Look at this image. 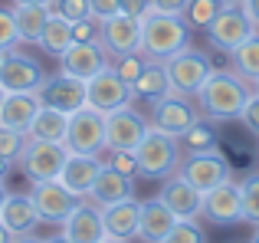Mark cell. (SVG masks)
Wrapping results in <instances>:
<instances>
[{"label":"cell","instance_id":"6da1fadb","mask_svg":"<svg viewBox=\"0 0 259 243\" xmlns=\"http://www.w3.org/2000/svg\"><path fill=\"white\" fill-rule=\"evenodd\" d=\"M249 96H253L249 79H243L236 69H213L203 89L197 92V105H200V115L213 122H233L243 115Z\"/></svg>","mask_w":259,"mask_h":243},{"label":"cell","instance_id":"7a4b0ae2","mask_svg":"<svg viewBox=\"0 0 259 243\" xmlns=\"http://www.w3.org/2000/svg\"><path fill=\"white\" fill-rule=\"evenodd\" d=\"M190 46V23L181 13L151 10L141 20V53L148 59H167Z\"/></svg>","mask_w":259,"mask_h":243},{"label":"cell","instance_id":"3957f363","mask_svg":"<svg viewBox=\"0 0 259 243\" xmlns=\"http://www.w3.org/2000/svg\"><path fill=\"white\" fill-rule=\"evenodd\" d=\"M135 158H138V178L167 181L171 174H177L184 151H181L174 135H167V132H161V128L151 125V132L145 135V141L135 148Z\"/></svg>","mask_w":259,"mask_h":243},{"label":"cell","instance_id":"277c9868","mask_svg":"<svg viewBox=\"0 0 259 243\" xmlns=\"http://www.w3.org/2000/svg\"><path fill=\"white\" fill-rule=\"evenodd\" d=\"M69 158V148L63 141H43V138H30L20 154V168H23L26 181H56L63 174V165Z\"/></svg>","mask_w":259,"mask_h":243},{"label":"cell","instance_id":"5b68a950","mask_svg":"<svg viewBox=\"0 0 259 243\" xmlns=\"http://www.w3.org/2000/svg\"><path fill=\"white\" fill-rule=\"evenodd\" d=\"M63 145L69 148V154H102L105 151V115L92 105L76 109L69 115Z\"/></svg>","mask_w":259,"mask_h":243},{"label":"cell","instance_id":"8992f818","mask_svg":"<svg viewBox=\"0 0 259 243\" xmlns=\"http://www.w3.org/2000/svg\"><path fill=\"white\" fill-rule=\"evenodd\" d=\"M164 66H167V76H171V89L181 92V96H190V99H197V92L203 89V83H207L210 72H213L210 59L203 56L200 50H194V46L167 56Z\"/></svg>","mask_w":259,"mask_h":243},{"label":"cell","instance_id":"52a82bcc","mask_svg":"<svg viewBox=\"0 0 259 243\" xmlns=\"http://www.w3.org/2000/svg\"><path fill=\"white\" fill-rule=\"evenodd\" d=\"M253 33H256V23L249 20V13L243 10V4H227L217 13L213 23L207 26V43L230 56V53H233L243 39H249Z\"/></svg>","mask_w":259,"mask_h":243},{"label":"cell","instance_id":"ba28073f","mask_svg":"<svg viewBox=\"0 0 259 243\" xmlns=\"http://www.w3.org/2000/svg\"><path fill=\"white\" fill-rule=\"evenodd\" d=\"M151 132V122L132 105L108 112L105 115V151H135Z\"/></svg>","mask_w":259,"mask_h":243},{"label":"cell","instance_id":"9c48e42d","mask_svg":"<svg viewBox=\"0 0 259 243\" xmlns=\"http://www.w3.org/2000/svg\"><path fill=\"white\" fill-rule=\"evenodd\" d=\"M30 197H33V204H36L39 220H43V224H53V227H63L66 217H69V214L79 207V200H82V197H76L59 178L56 181H36L33 191H30Z\"/></svg>","mask_w":259,"mask_h":243},{"label":"cell","instance_id":"30bf717a","mask_svg":"<svg viewBox=\"0 0 259 243\" xmlns=\"http://www.w3.org/2000/svg\"><path fill=\"white\" fill-rule=\"evenodd\" d=\"M132 99H135L132 86L115 72V66H105L99 76H92L85 83V105L99 109L102 115L121 109V105H132Z\"/></svg>","mask_w":259,"mask_h":243},{"label":"cell","instance_id":"8fae6325","mask_svg":"<svg viewBox=\"0 0 259 243\" xmlns=\"http://www.w3.org/2000/svg\"><path fill=\"white\" fill-rule=\"evenodd\" d=\"M177 174H181L184 181H190V184H194L197 191H203V194H207L210 187H217L220 181L233 178V171H230V161L220 154V148H217V151L184 154V158H181V168H177Z\"/></svg>","mask_w":259,"mask_h":243},{"label":"cell","instance_id":"7c38bea8","mask_svg":"<svg viewBox=\"0 0 259 243\" xmlns=\"http://www.w3.org/2000/svg\"><path fill=\"white\" fill-rule=\"evenodd\" d=\"M197 118H200V105L190 96H181V92H167L164 99L151 102V125L174 135V138L187 132Z\"/></svg>","mask_w":259,"mask_h":243},{"label":"cell","instance_id":"4fadbf2b","mask_svg":"<svg viewBox=\"0 0 259 243\" xmlns=\"http://www.w3.org/2000/svg\"><path fill=\"white\" fill-rule=\"evenodd\" d=\"M43 79L46 72L33 56H23L17 50H7L0 56V86L7 92H36Z\"/></svg>","mask_w":259,"mask_h":243},{"label":"cell","instance_id":"5bb4252c","mask_svg":"<svg viewBox=\"0 0 259 243\" xmlns=\"http://www.w3.org/2000/svg\"><path fill=\"white\" fill-rule=\"evenodd\" d=\"M203 217L217 227H233L243 220V200H240V184L233 178L220 181L203 194Z\"/></svg>","mask_w":259,"mask_h":243},{"label":"cell","instance_id":"9a60e30c","mask_svg":"<svg viewBox=\"0 0 259 243\" xmlns=\"http://www.w3.org/2000/svg\"><path fill=\"white\" fill-rule=\"evenodd\" d=\"M102 46L108 56H128V53H141V20L128 17V13H115V17L102 20Z\"/></svg>","mask_w":259,"mask_h":243},{"label":"cell","instance_id":"2e32d148","mask_svg":"<svg viewBox=\"0 0 259 243\" xmlns=\"http://www.w3.org/2000/svg\"><path fill=\"white\" fill-rule=\"evenodd\" d=\"M105 66H112V63H108V53L102 43H72L59 56V72H66L72 79H82V83L99 76Z\"/></svg>","mask_w":259,"mask_h":243},{"label":"cell","instance_id":"e0dca14e","mask_svg":"<svg viewBox=\"0 0 259 243\" xmlns=\"http://www.w3.org/2000/svg\"><path fill=\"white\" fill-rule=\"evenodd\" d=\"M36 96H39V102H43V105L72 115L76 109H82V105H85V83H82V79L66 76V72H59V76L43 79V86L36 89Z\"/></svg>","mask_w":259,"mask_h":243},{"label":"cell","instance_id":"ac0fdd59","mask_svg":"<svg viewBox=\"0 0 259 243\" xmlns=\"http://www.w3.org/2000/svg\"><path fill=\"white\" fill-rule=\"evenodd\" d=\"M161 200L177 214V220H194V217L203 214V191H197L181 174H171V178H167V184L161 187Z\"/></svg>","mask_w":259,"mask_h":243},{"label":"cell","instance_id":"d6986e66","mask_svg":"<svg viewBox=\"0 0 259 243\" xmlns=\"http://www.w3.org/2000/svg\"><path fill=\"white\" fill-rule=\"evenodd\" d=\"M102 224H105V237L112 240H135L141 224V200L125 197L118 204L102 207Z\"/></svg>","mask_w":259,"mask_h":243},{"label":"cell","instance_id":"ffe728a7","mask_svg":"<svg viewBox=\"0 0 259 243\" xmlns=\"http://www.w3.org/2000/svg\"><path fill=\"white\" fill-rule=\"evenodd\" d=\"M63 233L72 243H102L105 240V224H102V207L85 204V197L79 200V207L66 217Z\"/></svg>","mask_w":259,"mask_h":243},{"label":"cell","instance_id":"44dd1931","mask_svg":"<svg viewBox=\"0 0 259 243\" xmlns=\"http://www.w3.org/2000/svg\"><path fill=\"white\" fill-rule=\"evenodd\" d=\"M132 191H135V178L115 171L112 165L102 161V171L95 174L92 187H89V200L99 204V207H108V204H118V200L132 197Z\"/></svg>","mask_w":259,"mask_h":243},{"label":"cell","instance_id":"7402d4cb","mask_svg":"<svg viewBox=\"0 0 259 243\" xmlns=\"http://www.w3.org/2000/svg\"><path fill=\"white\" fill-rule=\"evenodd\" d=\"M0 224H4L13 237H23V233H33L43 220H39L36 204H33L30 194H7L4 207H0Z\"/></svg>","mask_w":259,"mask_h":243},{"label":"cell","instance_id":"603a6c76","mask_svg":"<svg viewBox=\"0 0 259 243\" xmlns=\"http://www.w3.org/2000/svg\"><path fill=\"white\" fill-rule=\"evenodd\" d=\"M177 214L164 204L161 197L154 200H141V224H138V237L145 243H161L167 233L174 230Z\"/></svg>","mask_w":259,"mask_h":243},{"label":"cell","instance_id":"cb8c5ba5","mask_svg":"<svg viewBox=\"0 0 259 243\" xmlns=\"http://www.w3.org/2000/svg\"><path fill=\"white\" fill-rule=\"evenodd\" d=\"M99 171H102V154H69L66 165H63L59 181H63L76 197H89V187H92V181H95Z\"/></svg>","mask_w":259,"mask_h":243},{"label":"cell","instance_id":"d4e9b609","mask_svg":"<svg viewBox=\"0 0 259 243\" xmlns=\"http://www.w3.org/2000/svg\"><path fill=\"white\" fill-rule=\"evenodd\" d=\"M39 105L43 102H39L36 92H7L4 105H0V125L17 128V132H30Z\"/></svg>","mask_w":259,"mask_h":243},{"label":"cell","instance_id":"484cf974","mask_svg":"<svg viewBox=\"0 0 259 243\" xmlns=\"http://www.w3.org/2000/svg\"><path fill=\"white\" fill-rule=\"evenodd\" d=\"M132 92H135V99H141V102H148V105L158 102V99H164L167 92H174L164 59H148L145 69H141V76L132 83Z\"/></svg>","mask_w":259,"mask_h":243},{"label":"cell","instance_id":"4316f807","mask_svg":"<svg viewBox=\"0 0 259 243\" xmlns=\"http://www.w3.org/2000/svg\"><path fill=\"white\" fill-rule=\"evenodd\" d=\"M13 20L20 30V43H39L43 26L50 20V7L46 4H13Z\"/></svg>","mask_w":259,"mask_h":243},{"label":"cell","instance_id":"83f0119b","mask_svg":"<svg viewBox=\"0 0 259 243\" xmlns=\"http://www.w3.org/2000/svg\"><path fill=\"white\" fill-rule=\"evenodd\" d=\"M66 128H69V115L50 105H39L36 118L30 125V138H43V141H66Z\"/></svg>","mask_w":259,"mask_h":243},{"label":"cell","instance_id":"f1b7e54d","mask_svg":"<svg viewBox=\"0 0 259 243\" xmlns=\"http://www.w3.org/2000/svg\"><path fill=\"white\" fill-rule=\"evenodd\" d=\"M36 46L59 59L72 46V23L66 17H59V13H50V20H46V26H43V36H39Z\"/></svg>","mask_w":259,"mask_h":243},{"label":"cell","instance_id":"f546056e","mask_svg":"<svg viewBox=\"0 0 259 243\" xmlns=\"http://www.w3.org/2000/svg\"><path fill=\"white\" fill-rule=\"evenodd\" d=\"M177 145H181V151H184V154L217 151V148H220V135H217V128L210 125V122L197 118V122H194V125H190L184 135H177Z\"/></svg>","mask_w":259,"mask_h":243},{"label":"cell","instance_id":"4dcf8cb0","mask_svg":"<svg viewBox=\"0 0 259 243\" xmlns=\"http://www.w3.org/2000/svg\"><path fill=\"white\" fill-rule=\"evenodd\" d=\"M230 63H233V69L240 72L243 79L256 83L259 79V33H253L249 39H243V43L230 53Z\"/></svg>","mask_w":259,"mask_h":243},{"label":"cell","instance_id":"1f68e13d","mask_svg":"<svg viewBox=\"0 0 259 243\" xmlns=\"http://www.w3.org/2000/svg\"><path fill=\"white\" fill-rule=\"evenodd\" d=\"M223 7H227V0H187V7H184V20L190 23V30H207Z\"/></svg>","mask_w":259,"mask_h":243},{"label":"cell","instance_id":"d6a6232c","mask_svg":"<svg viewBox=\"0 0 259 243\" xmlns=\"http://www.w3.org/2000/svg\"><path fill=\"white\" fill-rule=\"evenodd\" d=\"M240 200H243V220L259 227V171L246 174L240 184Z\"/></svg>","mask_w":259,"mask_h":243},{"label":"cell","instance_id":"836d02e7","mask_svg":"<svg viewBox=\"0 0 259 243\" xmlns=\"http://www.w3.org/2000/svg\"><path fill=\"white\" fill-rule=\"evenodd\" d=\"M26 141H30V135H26V132H17V128L0 125V158L10 161V165H13V161H20Z\"/></svg>","mask_w":259,"mask_h":243},{"label":"cell","instance_id":"e575fe53","mask_svg":"<svg viewBox=\"0 0 259 243\" xmlns=\"http://www.w3.org/2000/svg\"><path fill=\"white\" fill-rule=\"evenodd\" d=\"M46 7H50V13H59V17H66L69 23L92 17V4H89V0H50Z\"/></svg>","mask_w":259,"mask_h":243},{"label":"cell","instance_id":"d590c367","mask_svg":"<svg viewBox=\"0 0 259 243\" xmlns=\"http://www.w3.org/2000/svg\"><path fill=\"white\" fill-rule=\"evenodd\" d=\"M161 243H207V233H203L200 224H194V220H177L174 230Z\"/></svg>","mask_w":259,"mask_h":243},{"label":"cell","instance_id":"8d00e7d4","mask_svg":"<svg viewBox=\"0 0 259 243\" xmlns=\"http://www.w3.org/2000/svg\"><path fill=\"white\" fill-rule=\"evenodd\" d=\"M20 43V30H17V20H13V7H0V53L7 50H17Z\"/></svg>","mask_w":259,"mask_h":243},{"label":"cell","instance_id":"74e56055","mask_svg":"<svg viewBox=\"0 0 259 243\" xmlns=\"http://www.w3.org/2000/svg\"><path fill=\"white\" fill-rule=\"evenodd\" d=\"M145 63H148V56H145V53H128V56H118V59H115V72H118V76L125 79L128 86H132L135 79L141 76Z\"/></svg>","mask_w":259,"mask_h":243},{"label":"cell","instance_id":"f35d334b","mask_svg":"<svg viewBox=\"0 0 259 243\" xmlns=\"http://www.w3.org/2000/svg\"><path fill=\"white\" fill-rule=\"evenodd\" d=\"M72 43H102V20L85 17L72 23Z\"/></svg>","mask_w":259,"mask_h":243},{"label":"cell","instance_id":"ab89813d","mask_svg":"<svg viewBox=\"0 0 259 243\" xmlns=\"http://www.w3.org/2000/svg\"><path fill=\"white\" fill-rule=\"evenodd\" d=\"M105 165H112L115 171L128 174V178H138V158H135V151H108Z\"/></svg>","mask_w":259,"mask_h":243},{"label":"cell","instance_id":"60d3db41","mask_svg":"<svg viewBox=\"0 0 259 243\" xmlns=\"http://www.w3.org/2000/svg\"><path fill=\"white\" fill-rule=\"evenodd\" d=\"M240 122L249 128V132L259 138V92H253V96L246 99V109H243V115H240Z\"/></svg>","mask_w":259,"mask_h":243},{"label":"cell","instance_id":"b9f144b4","mask_svg":"<svg viewBox=\"0 0 259 243\" xmlns=\"http://www.w3.org/2000/svg\"><path fill=\"white\" fill-rule=\"evenodd\" d=\"M118 4H121V13L138 17V20H145L148 13L154 10V0H118Z\"/></svg>","mask_w":259,"mask_h":243},{"label":"cell","instance_id":"7bdbcfd3","mask_svg":"<svg viewBox=\"0 0 259 243\" xmlns=\"http://www.w3.org/2000/svg\"><path fill=\"white\" fill-rule=\"evenodd\" d=\"M89 4H92V17H99V20L115 17V13L121 10V4H118V0H89Z\"/></svg>","mask_w":259,"mask_h":243},{"label":"cell","instance_id":"ee69618b","mask_svg":"<svg viewBox=\"0 0 259 243\" xmlns=\"http://www.w3.org/2000/svg\"><path fill=\"white\" fill-rule=\"evenodd\" d=\"M184 7H187V0H154L158 13H181L184 17Z\"/></svg>","mask_w":259,"mask_h":243},{"label":"cell","instance_id":"f6af8a7d","mask_svg":"<svg viewBox=\"0 0 259 243\" xmlns=\"http://www.w3.org/2000/svg\"><path fill=\"white\" fill-rule=\"evenodd\" d=\"M240 4H243V10L249 13V20H253L256 30H259V0H240Z\"/></svg>","mask_w":259,"mask_h":243},{"label":"cell","instance_id":"bcb514c9","mask_svg":"<svg viewBox=\"0 0 259 243\" xmlns=\"http://www.w3.org/2000/svg\"><path fill=\"white\" fill-rule=\"evenodd\" d=\"M13 243H43V240H36L33 233H23V237H13Z\"/></svg>","mask_w":259,"mask_h":243},{"label":"cell","instance_id":"7dc6e473","mask_svg":"<svg viewBox=\"0 0 259 243\" xmlns=\"http://www.w3.org/2000/svg\"><path fill=\"white\" fill-rule=\"evenodd\" d=\"M0 243H13V233H10V230H7V227H4V224H0Z\"/></svg>","mask_w":259,"mask_h":243},{"label":"cell","instance_id":"c3c4849f","mask_svg":"<svg viewBox=\"0 0 259 243\" xmlns=\"http://www.w3.org/2000/svg\"><path fill=\"white\" fill-rule=\"evenodd\" d=\"M7 174H10V161H4V158H0V181H4Z\"/></svg>","mask_w":259,"mask_h":243},{"label":"cell","instance_id":"681fc988","mask_svg":"<svg viewBox=\"0 0 259 243\" xmlns=\"http://www.w3.org/2000/svg\"><path fill=\"white\" fill-rule=\"evenodd\" d=\"M43 243H72V240L66 237V233H59V237H50V240H43Z\"/></svg>","mask_w":259,"mask_h":243},{"label":"cell","instance_id":"f907efd6","mask_svg":"<svg viewBox=\"0 0 259 243\" xmlns=\"http://www.w3.org/2000/svg\"><path fill=\"white\" fill-rule=\"evenodd\" d=\"M4 200H7V187H4V181H0V207H4Z\"/></svg>","mask_w":259,"mask_h":243},{"label":"cell","instance_id":"816d5d0a","mask_svg":"<svg viewBox=\"0 0 259 243\" xmlns=\"http://www.w3.org/2000/svg\"><path fill=\"white\" fill-rule=\"evenodd\" d=\"M13 4H50V0H13Z\"/></svg>","mask_w":259,"mask_h":243},{"label":"cell","instance_id":"f5cc1de1","mask_svg":"<svg viewBox=\"0 0 259 243\" xmlns=\"http://www.w3.org/2000/svg\"><path fill=\"white\" fill-rule=\"evenodd\" d=\"M102 243H132V240H112V237H105Z\"/></svg>","mask_w":259,"mask_h":243},{"label":"cell","instance_id":"db71d44e","mask_svg":"<svg viewBox=\"0 0 259 243\" xmlns=\"http://www.w3.org/2000/svg\"><path fill=\"white\" fill-rule=\"evenodd\" d=\"M4 99H7V89H4V86H0V105H4Z\"/></svg>","mask_w":259,"mask_h":243},{"label":"cell","instance_id":"11a10c76","mask_svg":"<svg viewBox=\"0 0 259 243\" xmlns=\"http://www.w3.org/2000/svg\"><path fill=\"white\" fill-rule=\"evenodd\" d=\"M249 243H259V227H256V233H253V240H249Z\"/></svg>","mask_w":259,"mask_h":243},{"label":"cell","instance_id":"9f6ffc18","mask_svg":"<svg viewBox=\"0 0 259 243\" xmlns=\"http://www.w3.org/2000/svg\"><path fill=\"white\" fill-rule=\"evenodd\" d=\"M253 86H256V92H259V79H256V83H253Z\"/></svg>","mask_w":259,"mask_h":243},{"label":"cell","instance_id":"6f0895ef","mask_svg":"<svg viewBox=\"0 0 259 243\" xmlns=\"http://www.w3.org/2000/svg\"><path fill=\"white\" fill-rule=\"evenodd\" d=\"M0 56H4V53H0Z\"/></svg>","mask_w":259,"mask_h":243}]
</instances>
